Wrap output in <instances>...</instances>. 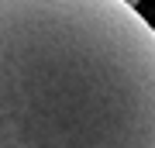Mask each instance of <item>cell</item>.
<instances>
[{"label": "cell", "instance_id": "6da1fadb", "mask_svg": "<svg viewBox=\"0 0 155 148\" xmlns=\"http://www.w3.org/2000/svg\"><path fill=\"white\" fill-rule=\"evenodd\" d=\"M0 148H155V28L127 0H0Z\"/></svg>", "mask_w": 155, "mask_h": 148}]
</instances>
